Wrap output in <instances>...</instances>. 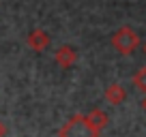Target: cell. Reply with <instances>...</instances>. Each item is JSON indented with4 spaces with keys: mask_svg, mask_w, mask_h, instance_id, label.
Segmentation results:
<instances>
[{
    "mask_svg": "<svg viewBox=\"0 0 146 137\" xmlns=\"http://www.w3.org/2000/svg\"><path fill=\"white\" fill-rule=\"evenodd\" d=\"M101 131H97L86 120V114H75L62 124L58 131V137H99Z\"/></svg>",
    "mask_w": 146,
    "mask_h": 137,
    "instance_id": "6da1fadb",
    "label": "cell"
},
{
    "mask_svg": "<svg viewBox=\"0 0 146 137\" xmlns=\"http://www.w3.org/2000/svg\"><path fill=\"white\" fill-rule=\"evenodd\" d=\"M110 43H112V47H114V49L118 51L120 56H129V54H133V51H135L137 47L142 45L140 34H137V32L133 30L131 26H123V28H118V30L112 34Z\"/></svg>",
    "mask_w": 146,
    "mask_h": 137,
    "instance_id": "7a4b0ae2",
    "label": "cell"
},
{
    "mask_svg": "<svg viewBox=\"0 0 146 137\" xmlns=\"http://www.w3.org/2000/svg\"><path fill=\"white\" fill-rule=\"evenodd\" d=\"M54 60H56V64H58L60 68H71L73 64L78 62V51H75V47H71V45H62V47L56 49Z\"/></svg>",
    "mask_w": 146,
    "mask_h": 137,
    "instance_id": "3957f363",
    "label": "cell"
},
{
    "mask_svg": "<svg viewBox=\"0 0 146 137\" xmlns=\"http://www.w3.org/2000/svg\"><path fill=\"white\" fill-rule=\"evenodd\" d=\"M26 43H28V47H30V49L43 51V49H47V45H50V37H47V32L43 30V28H35V30L28 32Z\"/></svg>",
    "mask_w": 146,
    "mask_h": 137,
    "instance_id": "277c9868",
    "label": "cell"
},
{
    "mask_svg": "<svg viewBox=\"0 0 146 137\" xmlns=\"http://www.w3.org/2000/svg\"><path fill=\"white\" fill-rule=\"evenodd\" d=\"M105 101H108L110 105H123L125 99H127V90H125L120 84H110L105 88Z\"/></svg>",
    "mask_w": 146,
    "mask_h": 137,
    "instance_id": "5b68a950",
    "label": "cell"
},
{
    "mask_svg": "<svg viewBox=\"0 0 146 137\" xmlns=\"http://www.w3.org/2000/svg\"><path fill=\"white\" fill-rule=\"evenodd\" d=\"M86 120L97 128V131H103V128L110 124V116L105 114L103 109H99V107H95V109L88 111V114H86Z\"/></svg>",
    "mask_w": 146,
    "mask_h": 137,
    "instance_id": "8992f818",
    "label": "cell"
},
{
    "mask_svg": "<svg viewBox=\"0 0 146 137\" xmlns=\"http://www.w3.org/2000/svg\"><path fill=\"white\" fill-rule=\"evenodd\" d=\"M133 86H135L142 94H146V67H142V68L135 71V75H133Z\"/></svg>",
    "mask_w": 146,
    "mask_h": 137,
    "instance_id": "52a82bcc",
    "label": "cell"
},
{
    "mask_svg": "<svg viewBox=\"0 0 146 137\" xmlns=\"http://www.w3.org/2000/svg\"><path fill=\"white\" fill-rule=\"evenodd\" d=\"M5 133L7 131H5V126H2V122H0V137H5Z\"/></svg>",
    "mask_w": 146,
    "mask_h": 137,
    "instance_id": "ba28073f",
    "label": "cell"
},
{
    "mask_svg": "<svg viewBox=\"0 0 146 137\" xmlns=\"http://www.w3.org/2000/svg\"><path fill=\"white\" fill-rule=\"evenodd\" d=\"M142 109L146 111V94H144V99H142Z\"/></svg>",
    "mask_w": 146,
    "mask_h": 137,
    "instance_id": "9c48e42d",
    "label": "cell"
},
{
    "mask_svg": "<svg viewBox=\"0 0 146 137\" xmlns=\"http://www.w3.org/2000/svg\"><path fill=\"white\" fill-rule=\"evenodd\" d=\"M142 49H144V54H146V43H144V45H142Z\"/></svg>",
    "mask_w": 146,
    "mask_h": 137,
    "instance_id": "30bf717a",
    "label": "cell"
}]
</instances>
